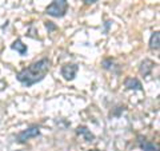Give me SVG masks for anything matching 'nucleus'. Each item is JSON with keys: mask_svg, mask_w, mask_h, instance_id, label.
Listing matches in <instances>:
<instances>
[{"mask_svg": "<svg viewBox=\"0 0 160 151\" xmlns=\"http://www.w3.org/2000/svg\"><path fill=\"white\" fill-rule=\"evenodd\" d=\"M76 134L84 137V139H86L87 142H92L95 139V135L91 133V130H88V127H86V126H79L76 128Z\"/></svg>", "mask_w": 160, "mask_h": 151, "instance_id": "nucleus-9", "label": "nucleus"}, {"mask_svg": "<svg viewBox=\"0 0 160 151\" xmlns=\"http://www.w3.org/2000/svg\"><path fill=\"white\" fill-rule=\"evenodd\" d=\"M102 67H103L104 70H108V71H113V68H115V62H113V59H111V58L104 59L103 62H102Z\"/></svg>", "mask_w": 160, "mask_h": 151, "instance_id": "nucleus-11", "label": "nucleus"}, {"mask_svg": "<svg viewBox=\"0 0 160 151\" xmlns=\"http://www.w3.org/2000/svg\"><path fill=\"white\" fill-rule=\"evenodd\" d=\"M156 66V63L152 62L151 59H144L142 63H140V67H139V71L142 75H144V76H148L149 74L152 72L153 67Z\"/></svg>", "mask_w": 160, "mask_h": 151, "instance_id": "nucleus-5", "label": "nucleus"}, {"mask_svg": "<svg viewBox=\"0 0 160 151\" xmlns=\"http://www.w3.org/2000/svg\"><path fill=\"white\" fill-rule=\"evenodd\" d=\"M124 86H126L128 90H135V91H142L143 90L142 82H140L138 78H127L124 80Z\"/></svg>", "mask_w": 160, "mask_h": 151, "instance_id": "nucleus-6", "label": "nucleus"}, {"mask_svg": "<svg viewBox=\"0 0 160 151\" xmlns=\"http://www.w3.org/2000/svg\"><path fill=\"white\" fill-rule=\"evenodd\" d=\"M139 147L143 151H159L158 144L149 142V140H147L146 138H142V137H139Z\"/></svg>", "mask_w": 160, "mask_h": 151, "instance_id": "nucleus-7", "label": "nucleus"}, {"mask_svg": "<svg viewBox=\"0 0 160 151\" xmlns=\"http://www.w3.org/2000/svg\"><path fill=\"white\" fill-rule=\"evenodd\" d=\"M11 48L13 51L19 52V55H22V56H26L27 52H28V48H27V44H24L20 39H16L15 42L11 44Z\"/></svg>", "mask_w": 160, "mask_h": 151, "instance_id": "nucleus-8", "label": "nucleus"}, {"mask_svg": "<svg viewBox=\"0 0 160 151\" xmlns=\"http://www.w3.org/2000/svg\"><path fill=\"white\" fill-rule=\"evenodd\" d=\"M159 47H160V32L155 31V32H152L151 38H149V48L158 51Z\"/></svg>", "mask_w": 160, "mask_h": 151, "instance_id": "nucleus-10", "label": "nucleus"}, {"mask_svg": "<svg viewBox=\"0 0 160 151\" xmlns=\"http://www.w3.org/2000/svg\"><path fill=\"white\" fill-rule=\"evenodd\" d=\"M68 11V2L67 0H53L46 8V13L52 18H63L66 16Z\"/></svg>", "mask_w": 160, "mask_h": 151, "instance_id": "nucleus-2", "label": "nucleus"}, {"mask_svg": "<svg viewBox=\"0 0 160 151\" xmlns=\"http://www.w3.org/2000/svg\"><path fill=\"white\" fill-rule=\"evenodd\" d=\"M98 2H99V0H84V3H86L87 6H91V4H95Z\"/></svg>", "mask_w": 160, "mask_h": 151, "instance_id": "nucleus-13", "label": "nucleus"}, {"mask_svg": "<svg viewBox=\"0 0 160 151\" xmlns=\"http://www.w3.org/2000/svg\"><path fill=\"white\" fill-rule=\"evenodd\" d=\"M49 66H51V62L48 60V58H42L38 62H33L28 67L19 71L16 74V79L24 87H32L33 84L42 82L47 76Z\"/></svg>", "mask_w": 160, "mask_h": 151, "instance_id": "nucleus-1", "label": "nucleus"}, {"mask_svg": "<svg viewBox=\"0 0 160 151\" xmlns=\"http://www.w3.org/2000/svg\"><path fill=\"white\" fill-rule=\"evenodd\" d=\"M46 28L48 29V32H49V31H55V29H56V26H55L52 22H46Z\"/></svg>", "mask_w": 160, "mask_h": 151, "instance_id": "nucleus-12", "label": "nucleus"}, {"mask_svg": "<svg viewBox=\"0 0 160 151\" xmlns=\"http://www.w3.org/2000/svg\"><path fill=\"white\" fill-rule=\"evenodd\" d=\"M40 135V128L38 126H32V127H28L27 130H23L16 135V140L19 143H26L27 140L36 138Z\"/></svg>", "mask_w": 160, "mask_h": 151, "instance_id": "nucleus-3", "label": "nucleus"}, {"mask_svg": "<svg viewBox=\"0 0 160 151\" xmlns=\"http://www.w3.org/2000/svg\"><path fill=\"white\" fill-rule=\"evenodd\" d=\"M78 71H79V66H78V64H75V63L64 64V66L62 67V70H60L62 76L66 80H68V82H71V80H73L75 78H76Z\"/></svg>", "mask_w": 160, "mask_h": 151, "instance_id": "nucleus-4", "label": "nucleus"}, {"mask_svg": "<svg viewBox=\"0 0 160 151\" xmlns=\"http://www.w3.org/2000/svg\"><path fill=\"white\" fill-rule=\"evenodd\" d=\"M88 151H99V150H88Z\"/></svg>", "mask_w": 160, "mask_h": 151, "instance_id": "nucleus-14", "label": "nucleus"}]
</instances>
